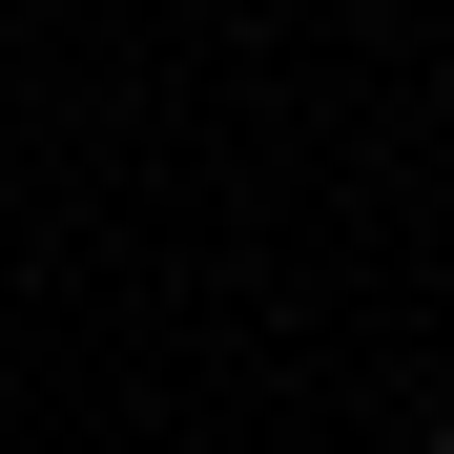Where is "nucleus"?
Segmentation results:
<instances>
[{
	"mask_svg": "<svg viewBox=\"0 0 454 454\" xmlns=\"http://www.w3.org/2000/svg\"><path fill=\"white\" fill-rule=\"evenodd\" d=\"M434 454H454V434H434Z\"/></svg>",
	"mask_w": 454,
	"mask_h": 454,
	"instance_id": "f257e3e1",
	"label": "nucleus"
}]
</instances>
